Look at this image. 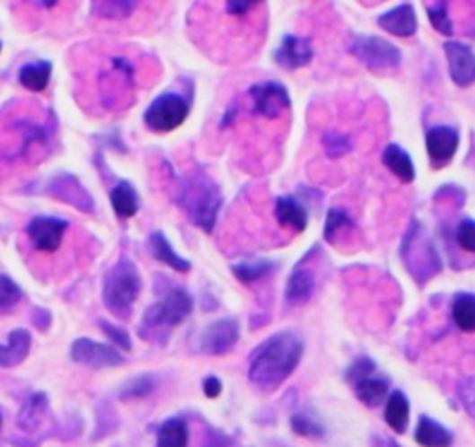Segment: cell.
Here are the masks:
<instances>
[{
    "label": "cell",
    "instance_id": "obj_1",
    "mask_svg": "<svg viewBox=\"0 0 475 447\" xmlns=\"http://www.w3.org/2000/svg\"><path fill=\"white\" fill-rule=\"evenodd\" d=\"M304 344L297 332L281 330L264 340L249 358L247 377L259 392L269 394L299 366Z\"/></svg>",
    "mask_w": 475,
    "mask_h": 447
},
{
    "label": "cell",
    "instance_id": "obj_2",
    "mask_svg": "<svg viewBox=\"0 0 475 447\" xmlns=\"http://www.w3.org/2000/svg\"><path fill=\"white\" fill-rule=\"evenodd\" d=\"M193 312V297L182 286L165 290L162 297L151 304L137 327L139 338L153 344L165 346L172 337V330L179 327Z\"/></svg>",
    "mask_w": 475,
    "mask_h": 447
},
{
    "label": "cell",
    "instance_id": "obj_3",
    "mask_svg": "<svg viewBox=\"0 0 475 447\" xmlns=\"http://www.w3.org/2000/svg\"><path fill=\"white\" fill-rule=\"evenodd\" d=\"M177 203L195 227L212 232L223 205V195L208 175L195 171L180 179Z\"/></svg>",
    "mask_w": 475,
    "mask_h": 447
},
{
    "label": "cell",
    "instance_id": "obj_4",
    "mask_svg": "<svg viewBox=\"0 0 475 447\" xmlns=\"http://www.w3.org/2000/svg\"><path fill=\"white\" fill-rule=\"evenodd\" d=\"M139 294H142V275L130 259L123 257L104 275L102 302L106 311L123 321L128 320Z\"/></svg>",
    "mask_w": 475,
    "mask_h": 447
},
{
    "label": "cell",
    "instance_id": "obj_5",
    "mask_svg": "<svg viewBox=\"0 0 475 447\" xmlns=\"http://www.w3.org/2000/svg\"><path fill=\"white\" fill-rule=\"evenodd\" d=\"M347 381L353 384L355 396L360 403H365L370 408L379 407L383 401H386L388 396V379L377 373V368L374 360L362 356L356 358L351 368L346 373Z\"/></svg>",
    "mask_w": 475,
    "mask_h": 447
},
{
    "label": "cell",
    "instance_id": "obj_6",
    "mask_svg": "<svg viewBox=\"0 0 475 447\" xmlns=\"http://www.w3.org/2000/svg\"><path fill=\"white\" fill-rule=\"evenodd\" d=\"M189 114V102L175 92L162 93L145 110L144 121L154 132H173L177 130Z\"/></svg>",
    "mask_w": 475,
    "mask_h": 447
},
{
    "label": "cell",
    "instance_id": "obj_7",
    "mask_svg": "<svg viewBox=\"0 0 475 447\" xmlns=\"http://www.w3.org/2000/svg\"><path fill=\"white\" fill-rule=\"evenodd\" d=\"M349 50L372 71L396 69L401 64V50L383 38L356 36L351 41Z\"/></svg>",
    "mask_w": 475,
    "mask_h": 447
},
{
    "label": "cell",
    "instance_id": "obj_8",
    "mask_svg": "<svg viewBox=\"0 0 475 447\" xmlns=\"http://www.w3.org/2000/svg\"><path fill=\"white\" fill-rule=\"evenodd\" d=\"M71 360L78 366L90 370H108L119 368L125 364V356L108 344H101L90 338H78L71 344Z\"/></svg>",
    "mask_w": 475,
    "mask_h": 447
},
{
    "label": "cell",
    "instance_id": "obj_9",
    "mask_svg": "<svg viewBox=\"0 0 475 447\" xmlns=\"http://www.w3.org/2000/svg\"><path fill=\"white\" fill-rule=\"evenodd\" d=\"M43 193H47L48 197L66 203L78 212L84 214H93L95 212V201L90 195V191L82 186V182L71 175V173H58L54 175L47 184Z\"/></svg>",
    "mask_w": 475,
    "mask_h": 447
},
{
    "label": "cell",
    "instance_id": "obj_10",
    "mask_svg": "<svg viewBox=\"0 0 475 447\" xmlns=\"http://www.w3.org/2000/svg\"><path fill=\"white\" fill-rule=\"evenodd\" d=\"M240 340V323L236 318H221L212 321L199 337V351L210 356L231 353Z\"/></svg>",
    "mask_w": 475,
    "mask_h": 447
},
{
    "label": "cell",
    "instance_id": "obj_11",
    "mask_svg": "<svg viewBox=\"0 0 475 447\" xmlns=\"http://www.w3.org/2000/svg\"><path fill=\"white\" fill-rule=\"evenodd\" d=\"M67 229L69 223L66 219L38 215L28 223L26 234L31 238L34 249L41 250V253H54V250L60 249Z\"/></svg>",
    "mask_w": 475,
    "mask_h": 447
},
{
    "label": "cell",
    "instance_id": "obj_12",
    "mask_svg": "<svg viewBox=\"0 0 475 447\" xmlns=\"http://www.w3.org/2000/svg\"><path fill=\"white\" fill-rule=\"evenodd\" d=\"M249 97L251 102H253V111L262 118H277L290 108V93L283 83L278 82L255 83V86L249 90Z\"/></svg>",
    "mask_w": 475,
    "mask_h": 447
},
{
    "label": "cell",
    "instance_id": "obj_13",
    "mask_svg": "<svg viewBox=\"0 0 475 447\" xmlns=\"http://www.w3.org/2000/svg\"><path fill=\"white\" fill-rule=\"evenodd\" d=\"M426 145L433 167H444L453 160L459 149V130L445 125L433 127L427 130Z\"/></svg>",
    "mask_w": 475,
    "mask_h": 447
},
{
    "label": "cell",
    "instance_id": "obj_14",
    "mask_svg": "<svg viewBox=\"0 0 475 447\" xmlns=\"http://www.w3.org/2000/svg\"><path fill=\"white\" fill-rule=\"evenodd\" d=\"M444 52L445 58H448L450 74L457 86H471L475 82V54L471 52V48L457 41H448L444 45Z\"/></svg>",
    "mask_w": 475,
    "mask_h": 447
},
{
    "label": "cell",
    "instance_id": "obj_15",
    "mask_svg": "<svg viewBox=\"0 0 475 447\" xmlns=\"http://www.w3.org/2000/svg\"><path fill=\"white\" fill-rule=\"evenodd\" d=\"M312 45L309 39H303L297 36L283 38L281 45L275 50V62L283 69L294 71L299 67L309 66L312 60Z\"/></svg>",
    "mask_w": 475,
    "mask_h": 447
},
{
    "label": "cell",
    "instance_id": "obj_16",
    "mask_svg": "<svg viewBox=\"0 0 475 447\" xmlns=\"http://www.w3.org/2000/svg\"><path fill=\"white\" fill-rule=\"evenodd\" d=\"M32 347V334L26 329L10 332L8 342L0 344V368H15L26 360Z\"/></svg>",
    "mask_w": 475,
    "mask_h": 447
},
{
    "label": "cell",
    "instance_id": "obj_17",
    "mask_svg": "<svg viewBox=\"0 0 475 447\" xmlns=\"http://www.w3.org/2000/svg\"><path fill=\"white\" fill-rule=\"evenodd\" d=\"M48 412V396L45 392H34L28 398L17 416V427L22 433H36L43 424V417Z\"/></svg>",
    "mask_w": 475,
    "mask_h": 447
},
{
    "label": "cell",
    "instance_id": "obj_18",
    "mask_svg": "<svg viewBox=\"0 0 475 447\" xmlns=\"http://www.w3.org/2000/svg\"><path fill=\"white\" fill-rule=\"evenodd\" d=\"M377 21L388 34L398 36V38H409L416 34V28H418L416 13L410 4H401L394 10H390L383 13Z\"/></svg>",
    "mask_w": 475,
    "mask_h": 447
},
{
    "label": "cell",
    "instance_id": "obj_19",
    "mask_svg": "<svg viewBox=\"0 0 475 447\" xmlns=\"http://www.w3.org/2000/svg\"><path fill=\"white\" fill-rule=\"evenodd\" d=\"M275 217L283 227H290L295 232H303L306 225H309V214H306V208L295 197H290V195L277 199Z\"/></svg>",
    "mask_w": 475,
    "mask_h": 447
},
{
    "label": "cell",
    "instance_id": "obj_20",
    "mask_svg": "<svg viewBox=\"0 0 475 447\" xmlns=\"http://www.w3.org/2000/svg\"><path fill=\"white\" fill-rule=\"evenodd\" d=\"M414 440L422 447H452L453 434L436 420H433V417L422 416L418 420Z\"/></svg>",
    "mask_w": 475,
    "mask_h": 447
},
{
    "label": "cell",
    "instance_id": "obj_21",
    "mask_svg": "<svg viewBox=\"0 0 475 447\" xmlns=\"http://www.w3.org/2000/svg\"><path fill=\"white\" fill-rule=\"evenodd\" d=\"M149 250L154 260L170 266L172 269L179 271V273H188L191 269V264L189 260L182 259L177 250L173 249V245L167 241V238L163 236V232H153L149 236Z\"/></svg>",
    "mask_w": 475,
    "mask_h": 447
},
{
    "label": "cell",
    "instance_id": "obj_22",
    "mask_svg": "<svg viewBox=\"0 0 475 447\" xmlns=\"http://www.w3.org/2000/svg\"><path fill=\"white\" fill-rule=\"evenodd\" d=\"M316 281L311 269L306 267H295L286 283L285 297L290 304H304L314 294Z\"/></svg>",
    "mask_w": 475,
    "mask_h": 447
},
{
    "label": "cell",
    "instance_id": "obj_23",
    "mask_svg": "<svg viewBox=\"0 0 475 447\" xmlns=\"http://www.w3.org/2000/svg\"><path fill=\"white\" fill-rule=\"evenodd\" d=\"M409 417H410V405L407 396L401 390H396L388 396L384 405V420L394 433L403 434L409 427Z\"/></svg>",
    "mask_w": 475,
    "mask_h": 447
},
{
    "label": "cell",
    "instance_id": "obj_24",
    "mask_svg": "<svg viewBox=\"0 0 475 447\" xmlns=\"http://www.w3.org/2000/svg\"><path fill=\"white\" fill-rule=\"evenodd\" d=\"M110 203L118 217L130 219L139 210V195L130 182L121 180L110 189Z\"/></svg>",
    "mask_w": 475,
    "mask_h": 447
},
{
    "label": "cell",
    "instance_id": "obj_25",
    "mask_svg": "<svg viewBox=\"0 0 475 447\" xmlns=\"http://www.w3.org/2000/svg\"><path fill=\"white\" fill-rule=\"evenodd\" d=\"M52 76V64L45 60L31 62L19 69V83L28 92H43L47 90Z\"/></svg>",
    "mask_w": 475,
    "mask_h": 447
},
{
    "label": "cell",
    "instance_id": "obj_26",
    "mask_svg": "<svg viewBox=\"0 0 475 447\" xmlns=\"http://www.w3.org/2000/svg\"><path fill=\"white\" fill-rule=\"evenodd\" d=\"M275 262L268 259H249L231 266L234 276L243 285H255L275 271Z\"/></svg>",
    "mask_w": 475,
    "mask_h": 447
},
{
    "label": "cell",
    "instance_id": "obj_27",
    "mask_svg": "<svg viewBox=\"0 0 475 447\" xmlns=\"http://www.w3.org/2000/svg\"><path fill=\"white\" fill-rule=\"evenodd\" d=\"M383 162L401 182H412L416 177L414 163L410 156L396 144H390L383 153Z\"/></svg>",
    "mask_w": 475,
    "mask_h": 447
},
{
    "label": "cell",
    "instance_id": "obj_28",
    "mask_svg": "<svg viewBox=\"0 0 475 447\" xmlns=\"http://www.w3.org/2000/svg\"><path fill=\"white\" fill-rule=\"evenodd\" d=\"M188 424L182 417H170L156 433V447H188Z\"/></svg>",
    "mask_w": 475,
    "mask_h": 447
},
{
    "label": "cell",
    "instance_id": "obj_29",
    "mask_svg": "<svg viewBox=\"0 0 475 447\" xmlns=\"http://www.w3.org/2000/svg\"><path fill=\"white\" fill-rule=\"evenodd\" d=\"M158 381L153 373H144V375H134L132 379H128L121 388H119V401L123 403H132V401H139L147 396H151L154 392Z\"/></svg>",
    "mask_w": 475,
    "mask_h": 447
},
{
    "label": "cell",
    "instance_id": "obj_30",
    "mask_svg": "<svg viewBox=\"0 0 475 447\" xmlns=\"http://www.w3.org/2000/svg\"><path fill=\"white\" fill-rule=\"evenodd\" d=\"M452 318L462 332H475V295L457 294L452 306Z\"/></svg>",
    "mask_w": 475,
    "mask_h": 447
},
{
    "label": "cell",
    "instance_id": "obj_31",
    "mask_svg": "<svg viewBox=\"0 0 475 447\" xmlns=\"http://www.w3.org/2000/svg\"><path fill=\"white\" fill-rule=\"evenodd\" d=\"M139 0H92V12L97 17L119 21L132 15Z\"/></svg>",
    "mask_w": 475,
    "mask_h": 447
},
{
    "label": "cell",
    "instance_id": "obj_32",
    "mask_svg": "<svg viewBox=\"0 0 475 447\" xmlns=\"http://www.w3.org/2000/svg\"><path fill=\"white\" fill-rule=\"evenodd\" d=\"M21 299L22 292L13 278H10L8 275H0V314H12Z\"/></svg>",
    "mask_w": 475,
    "mask_h": 447
},
{
    "label": "cell",
    "instance_id": "obj_33",
    "mask_svg": "<svg viewBox=\"0 0 475 447\" xmlns=\"http://www.w3.org/2000/svg\"><path fill=\"white\" fill-rule=\"evenodd\" d=\"M99 327L106 334V338L111 342V346H116V347H119L123 351H130L132 349L130 334L123 327L111 323L108 320H99Z\"/></svg>",
    "mask_w": 475,
    "mask_h": 447
},
{
    "label": "cell",
    "instance_id": "obj_34",
    "mask_svg": "<svg viewBox=\"0 0 475 447\" xmlns=\"http://www.w3.org/2000/svg\"><path fill=\"white\" fill-rule=\"evenodd\" d=\"M427 15H429V21L435 26L436 32H440L444 36L453 34V22L450 19L448 8H445V3H442V0L427 10Z\"/></svg>",
    "mask_w": 475,
    "mask_h": 447
},
{
    "label": "cell",
    "instance_id": "obj_35",
    "mask_svg": "<svg viewBox=\"0 0 475 447\" xmlns=\"http://www.w3.org/2000/svg\"><path fill=\"white\" fill-rule=\"evenodd\" d=\"M353 227V223L349 219V215L344 210L339 208H332L327 214V223H325V240L334 241L339 232H342L344 229Z\"/></svg>",
    "mask_w": 475,
    "mask_h": 447
},
{
    "label": "cell",
    "instance_id": "obj_36",
    "mask_svg": "<svg viewBox=\"0 0 475 447\" xmlns=\"http://www.w3.org/2000/svg\"><path fill=\"white\" fill-rule=\"evenodd\" d=\"M323 147L330 158H340L351 149V139L339 132H327L323 136Z\"/></svg>",
    "mask_w": 475,
    "mask_h": 447
},
{
    "label": "cell",
    "instance_id": "obj_37",
    "mask_svg": "<svg viewBox=\"0 0 475 447\" xmlns=\"http://www.w3.org/2000/svg\"><path fill=\"white\" fill-rule=\"evenodd\" d=\"M290 425H292V431L295 434L304 436V438H321L323 436V427L318 422L311 420V417H306L304 414L292 416Z\"/></svg>",
    "mask_w": 475,
    "mask_h": 447
},
{
    "label": "cell",
    "instance_id": "obj_38",
    "mask_svg": "<svg viewBox=\"0 0 475 447\" xmlns=\"http://www.w3.org/2000/svg\"><path fill=\"white\" fill-rule=\"evenodd\" d=\"M457 243L468 253H475V221L464 219L457 229Z\"/></svg>",
    "mask_w": 475,
    "mask_h": 447
},
{
    "label": "cell",
    "instance_id": "obj_39",
    "mask_svg": "<svg viewBox=\"0 0 475 447\" xmlns=\"http://www.w3.org/2000/svg\"><path fill=\"white\" fill-rule=\"evenodd\" d=\"M459 398L468 410L470 416L475 417V377H470L461 382L459 386Z\"/></svg>",
    "mask_w": 475,
    "mask_h": 447
},
{
    "label": "cell",
    "instance_id": "obj_40",
    "mask_svg": "<svg viewBox=\"0 0 475 447\" xmlns=\"http://www.w3.org/2000/svg\"><path fill=\"white\" fill-rule=\"evenodd\" d=\"M264 0H227L225 3V10L229 15H245L249 13L253 8H257Z\"/></svg>",
    "mask_w": 475,
    "mask_h": 447
},
{
    "label": "cell",
    "instance_id": "obj_41",
    "mask_svg": "<svg viewBox=\"0 0 475 447\" xmlns=\"http://www.w3.org/2000/svg\"><path fill=\"white\" fill-rule=\"evenodd\" d=\"M233 443V440L223 434L221 431L214 429V427H207V436H205V445L203 447H229Z\"/></svg>",
    "mask_w": 475,
    "mask_h": 447
},
{
    "label": "cell",
    "instance_id": "obj_42",
    "mask_svg": "<svg viewBox=\"0 0 475 447\" xmlns=\"http://www.w3.org/2000/svg\"><path fill=\"white\" fill-rule=\"evenodd\" d=\"M203 392H205L207 398L216 399L223 392V382H221V379L216 377V375L205 377V381H203Z\"/></svg>",
    "mask_w": 475,
    "mask_h": 447
},
{
    "label": "cell",
    "instance_id": "obj_43",
    "mask_svg": "<svg viewBox=\"0 0 475 447\" xmlns=\"http://www.w3.org/2000/svg\"><path fill=\"white\" fill-rule=\"evenodd\" d=\"M31 320L41 332H45V330H48V327L52 323V314L48 311H45V309H32Z\"/></svg>",
    "mask_w": 475,
    "mask_h": 447
},
{
    "label": "cell",
    "instance_id": "obj_44",
    "mask_svg": "<svg viewBox=\"0 0 475 447\" xmlns=\"http://www.w3.org/2000/svg\"><path fill=\"white\" fill-rule=\"evenodd\" d=\"M41 3L45 8H52L56 3H58V0H41Z\"/></svg>",
    "mask_w": 475,
    "mask_h": 447
},
{
    "label": "cell",
    "instance_id": "obj_45",
    "mask_svg": "<svg viewBox=\"0 0 475 447\" xmlns=\"http://www.w3.org/2000/svg\"><path fill=\"white\" fill-rule=\"evenodd\" d=\"M0 425H3V414H0Z\"/></svg>",
    "mask_w": 475,
    "mask_h": 447
},
{
    "label": "cell",
    "instance_id": "obj_46",
    "mask_svg": "<svg viewBox=\"0 0 475 447\" xmlns=\"http://www.w3.org/2000/svg\"><path fill=\"white\" fill-rule=\"evenodd\" d=\"M0 50H3V43H0Z\"/></svg>",
    "mask_w": 475,
    "mask_h": 447
},
{
    "label": "cell",
    "instance_id": "obj_47",
    "mask_svg": "<svg viewBox=\"0 0 475 447\" xmlns=\"http://www.w3.org/2000/svg\"><path fill=\"white\" fill-rule=\"evenodd\" d=\"M392 447H398V445H396V443H394V442H392Z\"/></svg>",
    "mask_w": 475,
    "mask_h": 447
}]
</instances>
